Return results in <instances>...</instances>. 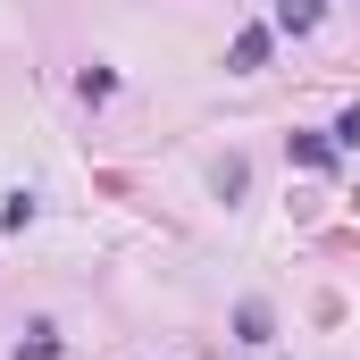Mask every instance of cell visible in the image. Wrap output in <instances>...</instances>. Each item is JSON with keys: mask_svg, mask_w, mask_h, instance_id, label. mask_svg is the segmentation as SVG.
Returning <instances> with one entry per match:
<instances>
[{"mask_svg": "<svg viewBox=\"0 0 360 360\" xmlns=\"http://www.w3.org/2000/svg\"><path fill=\"white\" fill-rule=\"evenodd\" d=\"M17 360H59V327H51V319H34V327L17 335Z\"/></svg>", "mask_w": 360, "mask_h": 360, "instance_id": "6da1fadb", "label": "cell"}, {"mask_svg": "<svg viewBox=\"0 0 360 360\" xmlns=\"http://www.w3.org/2000/svg\"><path fill=\"white\" fill-rule=\"evenodd\" d=\"M260 59H269V25H243V34H235V76H252Z\"/></svg>", "mask_w": 360, "mask_h": 360, "instance_id": "7a4b0ae2", "label": "cell"}, {"mask_svg": "<svg viewBox=\"0 0 360 360\" xmlns=\"http://www.w3.org/2000/svg\"><path fill=\"white\" fill-rule=\"evenodd\" d=\"M293 160L302 168H335V134H293Z\"/></svg>", "mask_w": 360, "mask_h": 360, "instance_id": "3957f363", "label": "cell"}, {"mask_svg": "<svg viewBox=\"0 0 360 360\" xmlns=\"http://www.w3.org/2000/svg\"><path fill=\"white\" fill-rule=\"evenodd\" d=\"M235 335H243V344H269V302H243V310H235Z\"/></svg>", "mask_w": 360, "mask_h": 360, "instance_id": "277c9868", "label": "cell"}, {"mask_svg": "<svg viewBox=\"0 0 360 360\" xmlns=\"http://www.w3.org/2000/svg\"><path fill=\"white\" fill-rule=\"evenodd\" d=\"M76 92H84V101H109V92H117V76H109V68H84V76H76Z\"/></svg>", "mask_w": 360, "mask_h": 360, "instance_id": "5b68a950", "label": "cell"}, {"mask_svg": "<svg viewBox=\"0 0 360 360\" xmlns=\"http://www.w3.org/2000/svg\"><path fill=\"white\" fill-rule=\"evenodd\" d=\"M310 17H319L310 0H285V8H276V25H285V34H310Z\"/></svg>", "mask_w": 360, "mask_h": 360, "instance_id": "8992f818", "label": "cell"}]
</instances>
